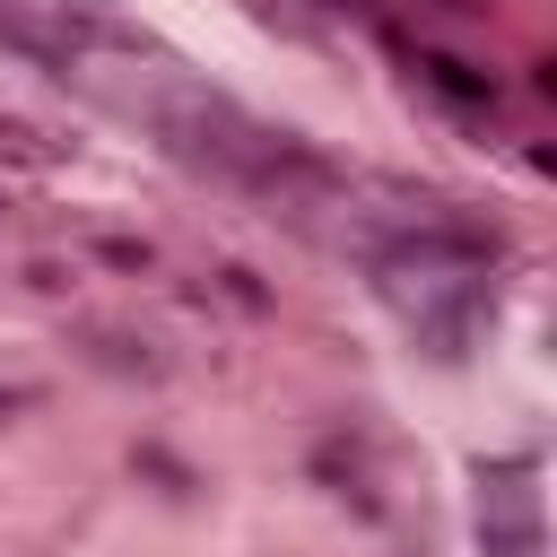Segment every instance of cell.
<instances>
[{
	"instance_id": "obj_3",
	"label": "cell",
	"mask_w": 557,
	"mask_h": 557,
	"mask_svg": "<svg viewBox=\"0 0 557 557\" xmlns=\"http://www.w3.org/2000/svg\"><path fill=\"white\" fill-rule=\"evenodd\" d=\"M139 470H157V479H165V487H191V470H183V461H165V453H157V444H139Z\"/></svg>"
},
{
	"instance_id": "obj_4",
	"label": "cell",
	"mask_w": 557,
	"mask_h": 557,
	"mask_svg": "<svg viewBox=\"0 0 557 557\" xmlns=\"http://www.w3.org/2000/svg\"><path fill=\"white\" fill-rule=\"evenodd\" d=\"M17 400H26V392H0V418H9V409H17Z\"/></svg>"
},
{
	"instance_id": "obj_1",
	"label": "cell",
	"mask_w": 557,
	"mask_h": 557,
	"mask_svg": "<svg viewBox=\"0 0 557 557\" xmlns=\"http://www.w3.org/2000/svg\"><path fill=\"white\" fill-rule=\"evenodd\" d=\"M418 78H426L435 96L470 104V113H487V104H496V70H479V61H461V52H435V44H418Z\"/></svg>"
},
{
	"instance_id": "obj_2",
	"label": "cell",
	"mask_w": 557,
	"mask_h": 557,
	"mask_svg": "<svg viewBox=\"0 0 557 557\" xmlns=\"http://www.w3.org/2000/svg\"><path fill=\"white\" fill-rule=\"evenodd\" d=\"M104 261H113V270H148V244H131V235H104Z\"/></svg>"
}]
</instances>
